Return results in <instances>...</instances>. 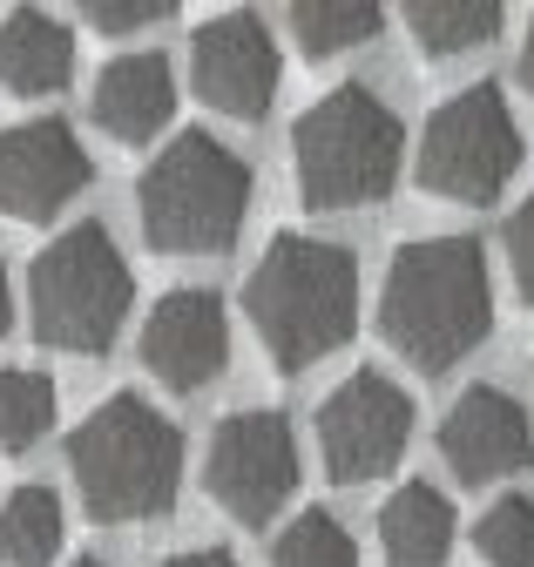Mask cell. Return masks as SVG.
Wrapping results in <instances>:
<instances>
[{"label":"cell","mask_w":534,"mask_h":567,"mask_svg":"<svg viewBox=\"0 0 534 567\" xmlns=\"http://www.w3.org/2000/svg\"><path fill=\"white\" fill-rule=\"evenodd\" d=\"M176 109V82H170V61L136 48V54H115L102 68V82H95V122L115 135V142H150L163 135Z\"/></svg>","instance_id":"obj_14"},{"label":"cell","mask_w":534,"mask_h":567,"mask_svg":"<svg viewBox=\"0 0 534 567\" xmlns=\"http://www.w3.org/2000/svg\"><path fill=\"white\" fill-rule=\"evenodd\" d=\"M507 270L521 284V298L534 305V189L521 196V209L507 217Z\"/></svg>","instance_id":"obj_24"},{"label":"cell","mask_w":534,"mask_h":567,"mask_svg":"<svg viewBox=\"0 0 534 567\" xmlns=\"http://www.w3.org/2000/svg\"><path fill=\"white\" fill-rule=\"evenodd\" d=\"M399 156H407V135H399V115L346 82L318 95L298 128H291V163H298V196L311 209H359L379 203L399 176Z\"/></svg>","instance_id":"obj_5"},{"label":"cell","mask_w":534,"mask_h":567,"mask_svg":"<svg viewBox=\"0 0 534 567\" xmlns=\"http://www.w3.org/2000/svg\"><path fill=\"white\" fill-rule=\"evenodd\" d=\"M69 473L95 520L129 527L170 514L183 486V440L143 392H109L69 440Z\"/></svg>","instance_id":"obj_3"},{"label":"cell","mask_w":534,"mask_h":567,"mask_svg":"<svg viewBox=\"0 0 534 567\" xmlns=\"http://www.w3.org/2000/svg\"><path fill=\"white\" fill-rule=\"evenodd\" d=\"M170 567H237V560H230L224 547H189V554H176Z\"/></svg>","instance_id":"obj_25"},{"label":"cell","mask_w":534,"mask_h":567,"mask_svg":"<svg viewBox=\"0 0 534 567\" xmlns=\"http://www.w3.org/2000/svg\"><path fill=\"white\" fill-rule=\"evenodd\" d=\"M204 486L230 520L271 527V514L298 493V446H291L285 412H230L210 440Z\"/></svg>","instance_id":"obj_8"},{"label":"cell","mask_w":534,"mask_h":567,"mask_svg":"<svg viewBox=\"0 0 534 567\" xmlns=\"http://www.w3.org/2000/svg\"><path fill=\"white\" fill-rule=\"evenodd\" d=\"M75 567H102V560H75Z\"/></svg>","instance_id":"obj_28"},{"label":"cell","mask_w":534,"mask_h":567,"mask_svg":"<svg viewBox=\"0 0 534 567\" xmlns=\"http://www.w3.org/2000/svg\"><path fill=\"white\" fill-rule=\"evenodd\" d=\"M278 567H359V547L352 534L331 520V514H298L285 534H278Z\"/></svg>","instance_id":"obj_22"},{"label":"cell","mask_w":534,"mask_h":567,"mask_svg":"<svg viewBox=\"0 0 534 567\" xmlns=\"http://www.w3.org/2000/svg\"><path fill=\"white\" fill-rule=\"evenodd\" d=\"M440 453L453 466V480L466 486H487V480H507L534 460V425H527V405L501 385H474L446 419H440Z\"/></svg>","instance_id":"obj_13"},{"label":"cell","mask_w":534,"mask_h":567,"mask_svg":"<svg viewBox=\"0 0 534 567\" xmlns=\"http://www.w3.org/2000/svg\"><path fill=\"white\" fill-rule=\"evenodd\" d=\"M278 75H285L278 41H271V28H264L250 8L217 14V21H204L189 34V82H196V95H204V109H217L230 122L271 115Z\"/></svg>","instance_id":"obj_10"},{"label":"cell","mask_w":534,"mask_h":567,"mask_svg":"<svg viewBox=\"0 0 534 567\" xmlns=\"http://www.w3.org/2000/svg\"><path fill=\"white\" fill-rule=\"evenodd\" d=\"M54 379L48 372H28V365H14V372H0V446L8 453H28V446H41L48 433H54Z\"/></svg>","instance_id":"obj_20"},{"label":"cell","mask_w":534,"mask_h":567,"mask_svg":"<svg viewBox=\"0 0 534 567\" xmlns=\"http://www.w3.org/2000/svg\"><path fill=\"white\" fill-rule=\"evenodd\" d=\"M230 365V318L217 291H170L143 318V372L170 392H204Z\"/></svg>","instance_id":"obj_12"},{"label":"cell","mask_w":534,"mask_h":567,"mask_svg":"<svg viewBox=\"0 0 534 567\" xmlns=\"http://www.w3.org/2000/svg\"><path fill=\"white\" fill-rule=\"evenodd\" d=\"M28 311L34 338L54 351H109V338L129 318V264L102 224L61 230L28 264Z\"/></svg>","instance_id":"obj_6"},{"label":"cell","mask_w":534,"mask_h":567,"mask_svg":"<svg viewBox=\"0 0 534 567\" xmlns=\"http://www.w3.org/2000/svg\"><path fill=\"white\" fill-rule=\"evenodd\" d=\"M244 311L278 372H305L359 324V264L325 237H271L244 284Z\"/></svg>","instance_id":"obj_2"},{"label":"cell","mask_w":534,"mask_h":567,"mask_svg":"<svg viewBox=\"0 0 534 567\" xmlns=\"http://www.w3.org/2000/svg\"><path fill=\"white\" fill-rule=\"evenodd\" d=\"M474 547L487 567H534V501L507 493L474 520Z\"/></svg>","instance_id":"obj_21"},{"label":"cell","mask_w":534,"mask_h":567,"mask_svg":"<svg viewBox=\"0 0 534 567\" xmlns=\"http://www.w3.org/2000/svg\"><path fill=\"white\" fill-rule=\"evenodd\" d=\"M413 28V41L427 54H474L501 34V8L494 0H413V8H399Z\"/></svg>","instance_id":"obj_19"},{"label":"cell","mask_w":534,"mask_h":567,"mask_svg":"<svg viewBox=\"0 0 534 567\" xmlns=\"http://www.w3.org/2000/svg\"><path fill=\"white\" fill-rule=\"evenodd\" d=\"M521 82H527V95H534V21H527V41H521Z\"/></svg>","instance_id":"obj_26"},{"label":"cell","mask_w":534,"mask_h":567,"mask_svg":"<svg viewBox=\"0 0 534 567\" xmlns=\"http://www.w3.org/2000/svg\"><path fill=\"white\" fill-rule=\"evenodd\" d=\"M61 534L69 520H61L54 486H14L0 501V560L8 567H48L61 554Z\"/></svg>","instance_id":"obj_17"},{"label":"cell","mask_w":534,"mask_h":567,"mask_svg":"<svg viewBox=\"0 0 534 567\" xmlns=\"http://www.w3.org/2000/svg\"><path fill=\"white\" fill-rule=\"evenodd\" d=\"M75 75V34L41 8H14L0 21V89L14 95H54Z\"/></svg>","instance_id":"obj_15"},{"label":"cell","mask_w":534,"mask_h":567,"mask_svg":"<svg viewBox=\"0 0 534 567\" xmlns=\"http://www.w3.org/2000/svg\"><path fill=\"white\" fill-rule=\"evenodd\" d=\"M413 440V399L386 372H352L339 392L318 405V453L339 486L392 473V460Z\"/></svg>","instance_id":"obj_9"},{"label":"cell","mask_w":534,"mask_h":567,"mask_svg":"<svg viewBox=\"0 0 534 567\" xmlns=\"http://www.w3.org/2000/svg\"><path fill=\"white\" fill-rule=\"evenodd\" d=\"M8 318H14V305H8V257H0V338H8Z\"/></svg>","instance_id":"obj_27"},{"label":"cell","mask_w":534,"mask_h":567,"mask_svg":"<svg viewBox=\"0 0 534 567\" xmlns=\"http://www.w3.org/2000/svg\"><path fill=\"white\" fill-rule=\"evenodd\" d=\"M89 150L69 122H21L0 135V209L21 224H54L89 189Z\"/></svg>","instance_id":"obj_11"},{"label":"cell","mask_w":534,"mask_h":567,"mask_svg":"<svg viewBox=\"0 0 534 567\" xmlns=\"http://www.w3.org/2000/svg\"><path fill=\"white\" fill-rule=\"evenodd\" d=\"M89 28H102V34H136V28H150V21H163L170 14V0H89Z\"/></svg>","instance_id":"obj_23"},{"label":"cell","mask_w":534,"mask_h":567,"mask_svg":"<svg viewBox=\"0 0 534 567\" xmlns=\"http://www.w3.org/2000/svg\"><path fill=\"white\" fill-rule=\"evenodd\" d=\"M379 547L392 567H440L453 554V501L427 480H407L379 507Z\"/></svg>","instance_id":"obj_16"},{"label":"cell","mask_w":534,"mask_h":567,"mask_svg":"<svg viewBox=\"0 0 534 567\" xmlns=\"http://www.w3.org/2000/svg\"><path fill=\"white\" fill-rule=\"evenodd\" d=\"M250 209V169L217 135L183 128L136 183V217L163 257H217L237 244Z\"/></svg>","instance_id":"obj_4"},{"label":"cell","mask_w":534,"mask_h":567,"mask_svg":"<svg viewBox=\"0 0 534 567\" xmlns=\"http://www.w3.org/2000/svg\"><path fill=\"white\" fill-rule=\"evenodd\" d=\"M379 331L413 372H453L494 331L487 257L474 237H420L392 257L379 291Z\"/></svg>","instance_id":"obj_1"},{"label":"cell","mask_w":534,"mask_h":567,"mask_svg":"<svg viewBox=\"0 0 534 567\" xmlns=\"http://www.w3.org/2000/svg\"><path fill=\"white\" fill-rule=\"evenodd\" d=\"M285 21H291V41H298L311 61L346 54V48H366V41L386 28V14L372 8V0H291Z\"/></svg>","instance_id":"obj_18"},{"label":"cell","mask_w":534,"mask_h":567,"mask_svg":"<svg viewBox=\"0 0 534 567\" xmlns=\"http://www.w3.org/2000/svg\"><path fill=\"white\" fill-rule=\"evenodd\" d=\"M521 169V128L501 102V89L474 82L433 109L420 142V183L446 203H494L507 176Z\"/></svg>","instance_id":"obj_7"}]
</instances>
